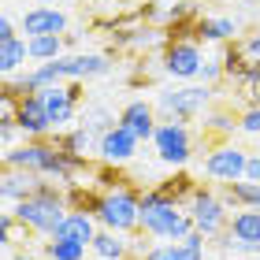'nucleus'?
<instances>
[{"mask_svg":"<svg viewBox=\"0 0 260 260\" xmlns=\"http://www.w3.org/2000/svg\"><path fill=\"white\" fill-rule=\"evenodd\" d=\"M141 260H186L182 242H156V245H149V249L141 253Z\"/></svg>","mask_w":260,"mask_h":260,"instance_id":"393cba45","label":"nucleus"},{"mask_svg":"<svg viewBox=\"0 0 260 260\" xmlns=\"http://www.w3.org/2000/svg\"><path fill=\"white\" fill-rule=\"evenodd\" d=\"M34 4H41V8H52V4H56V0H34Z\"/></svg>","mask_w":260,"mask_h":260,"instance_id":"7c9ffc66","label":"nucleus"},{"mask_svg":"<svg viewBox=\"0 0 260 260\" xmlns=\"http://www.w3.org/2000/svg\"><path fill=\"white\" fill-rule=\"evenodd\" d=\"M41 175L38 171H22V168H4V175H0V197H4V205L15 208L19 201H26L30 193L41 190Z\"/></svg>","mask_w":260,"mask_h":260,"instance_id":"4468645a","label":"nucleus"},{"mask_svg":"<svg viewBox=\"0 0 260 260\" xmlns=\"http://www.w3.org/2000/svg\"><path fill=\"white\" fill-rule=\"evenodd\" d=\"M45 260H86V245L63 242V238H49L45 242Z\"/></svg>","mask_w":260,"mask_h":260,"instance_id":"5701e85b","label":"nucleus"},{"mask_svg":"<svg viewBox=\"0 0 260 260\" xmlns=\"http://www.w3.org/2000/svg\"><path fill=\"white\" fill-rule=\"evenodd\" d=\"M242 52H245V60H249V63H260V30H253L249 38L242 41Z\"/></svg>","mask_w":260,"mask_h":260,"instance_id":"bb28decb","label":"nucleus"},{"mask_svg":"<svg viewBox=\"0 0 260 260\" xmlns=\"http://www.w3.org/2000/svg\"><path fill=\"white\" fill-rule=\"evenodd\" d=\"M97 234H101V223H97V216H93V212H71L52 238L78 242V245H86V249H93V238H97Z\"/></svg>","mask_w":260,"mask_h":260,"instance_id":"f3484780","label":"nucleus"},{"mask_svg":"<svg viewBox=\"0 0 260 260\" xmlns=\"http://www.w3.org/2000/svg\"><path fill=\"white\" fill-rule=\"evenodd\" d=\"M193 38L205 41V45H234V38H238V22L227 19V15H201L193 22Z\"/></svg>","mask_w":260,"mask_h":260,"instance_id":"a211bd4d","label":"nucleus"},{"mask_svg":"<svg viewBox=\"0 0 260 260\" xmlns=\"http://www.w3.org/2000/svg\"><path fill=\"white\" fill-rule=\"evenodd\" d=\"M11 216L19 219V227L26 234H41V238H52L60 231V223L71 216V205H67V193L63 186H56L45 179L38 193H30L26 201H19L11 208Z\"/></svg>","mask_w":260,"mask_h":260,"instance_id":"f03ea898","label":"nucleus"},{"mask_svg":"<svg viewBox=\"0 0 260 260\" xmlns=\"http://www.w3.org/2000/svg\"><path fill=\"white\" fill-rule=\"evenodd\" d=\"M11 260H34V256L30 253H19V256H11Z\"/></svg>","mask_w":260,"mask_h":260,"instance_id":"2f4dec72","label":"nucleus"},{"mask_svg":"<svg viewBox=\"0 0 260 260\" xmlns=\"http://www.w3.org/2000/svg\"><path fill=\"white\" fill-rule=\"evenodd\" d=\"M26 60H30L26 38H15V41H4V45H0V71H4V78L22 75V71H26Z\"/></svg>","mask_w":260,"mask_h":260,"instance_id":"6ab92c4d","label":"nucleus"},{"mask_svg":"<svg viewBox=\"0 0 260 260\" xmlns=\"http://www.w3.org/2000/svg\"><path fill=\"white\" fill-rule=\"evenodd\" d=\"M63 38H26V49H30V60L34 63H52L63 56Z\"/></svg>","mask_w":260,"mask_h":260,"instance_id":"4be33fe9","label":"nucleus"},{"mask_svg":"<svg viewBox=\"0 0 260 260\" xmlns=\"http://www.w3.org/2000/svg\"><path fill=\"white\" fill-rule=\"evenodd\" d=\"M19 134L22 138H49L52 134V119H49V112H45V104L41 97H22L19 101Z\"/></svg>","mask_w":260,"mask_h":260,"instance_id":"dca6fc26","label":"nucleus"},{"mask_svg":"<svg viewBox=\"0 0 260 260\" xmlns=\"http://www.w3.org/2000/svg\"><path fill=\"white\" fill-rule=\"evenodd\" d=\"M219 78H223V63L219 60H205V67H201V82L212 86V82H219Z\"/></svg>","mask_w":260,"mask_h":260,"instance_id":"cd10ccee","label":"nucleus"},{"mask_svg":"<svg viewBox=\"0 0 260 260\" xmlns=\"http://www.w3.org/2000/svg\"><path fill=\"white\" fill-rule=\"evenodd\" d=\"M67 11L60 8H41V4H34L30 11H22V34L26 38H63L67 34Z\"/></svg>","mask_w":260,"mask_h":260,"instance_id":"ddd939ff","label":"nucleus"},{"mask_svg":"<svg viewBox=\"0 0 260 260\" xmlns=\"http://www.w3.org/2000/svg\"><path fill=\"white\" fill-rule=\"evenodd\" d=\"M130 238L126 234H115V231H101L97 238H93V253H97L101 260H126L130 256Z\"/></svg>","mask_w":260,"mask_h":260,"instance_id":"aec40b11","label":"nucleus"},{"mask_svg":"<svg viewBox=\"0 0 260 260\" xmlns=\"http://www.w3.org/2000/svg\"><path fill=\"white\" fill-rule=\"evenodd\" d=\"M186 212H190V219H193V231L201 238H208V242H219L223 234H227V227H231V205L223 201V193L205 190V186L190 197Z\"/></svg>","mask_w":260,"mask_h":260,"instance_id":"20e7f679","label":"nucleus"},{"mask_svg":"<svg viewBox=\"0 0 260 260\" xmlns=\"http://www.w3.org/2000/svg\"><path fill=\"white\" fill-rule=\"evenodd\" d=\"M238 130H242V134H256L260 138V104H249V108L238 115Z\"/></svg>","mask_w":260,"mask_h":260,"instance_id":"a878e982","label":"nucleus"},{"mask_svg":"<svg viewBox=\"0 0 260 260\" xmlns=\"http://www.w3.org/2000/svg\"><path fill=\"white\" fill-rule=\"evenodd\" d=\"M45 112H49V119L56 130H67L71 123H75V115L82 108V82H56V86L41 89L38 93Z\"/></svg>","mask_w":260,"mask_h":260,"instance_id":"9d476101","label":"nucleus"},{"mask_svg":"<svg viewBox=\"0 0 260 260\" xmlns=\"http://www.w3.org/2000/svg\"><path fill=\"white\" fill-rule=\"evenodd\" d=\"M56 156H60V141L49 138H22V145L4 149V168H22V171H38L41 179L52 171Z\"/></svg>","mask_w":260,"mask_h":260,"instance_id":"0eeeda50","label":"nucleus"},{"mask_svg":"<svg viewBox=\"0 0 260 260\" xmlns=\"http://www.w3.org/2000/svg\"><path fill=\"white\" fill-rule=\"evenodd\" d=\"M245 182H260V152L249 156V168H245Z\"/></svg>","mask_w":260,"mask_h":260,"instance_id":"c756f323","label":"nucleus"},{"mask_svg":"<svg viewBox=\"0 0 260 260\" xmlns=\"http://www.w3.org/2000/svg\"><path fill=\"white\" fill-rule=\"evenodd\" d=\"M201 67H205V52H201L197 38H168L164 75L175 82H190V78H201Z\"/></svg>","mask_w":260,"mask_h":260,"instance_id":"6e6552de","label":"nucleus"},{"mask_svg":"<svg viewBox=\"0 0 260 260\" xmlns=\"http://www.w3.org/2000/svg\"><path fill=\"white\" fill-rule=\"evenodd\" d=\"M15 38H19V34H15V22L4 15V19H0V45H4V41H15Z\"/></svg>","mask_w":260,"mask_h":260,"instance_id":"c85d7f7f","label":"nucleus"},{"mask_svg":"<svg viewBox=\"0 0 260 260\" xmlns=\"http://www.w3.org/2000/svg\"><path fill=\"white\" fill-rule=\"evenodd\" d=\"M119 123H123L138 141H152V134H156V126H160L156 104H149V101H130V104H123Z\"/></svg>","mask_w":260,"mask_h":260,"instance_id":"2eb2a0df","label":"nucleus"},{"mask_svg":"<svg viewBox=\"0 0 260 260\" xmlns=\"http://www.w3.org/2000/svg\"><path fill=\"white\" fill-rule=\"evenodd\" d=\"M201 119H205V130H208V134H234V130H238V123H234V115H231L227 108H208Z\"/></svg>","mask_w":260,"mask_h":260,"instance_id":"b1692460","label":"nucleus"},{"mask_svg":"<svg viewBox=\"0 0 260 260\" xmlns=\"http://www.w3.org/2000/svg\"><path fill=\"white\" fill-rule=\"evenodd\" d=\"M223 201L238 212V208H253L260 212V182H231V186H223Z\"/></svg>","mask_w":260,"mask_h":260,"instance_id":"412c9836","label":"nucleus"},{"mask_svg":"<svg viewBox=\"0 0 260 260\" xmlns=\"http://www.w3.org/2000/svg\"><path fill=\"white\" fill-rule=\"evenodd\" d=\"M93 216H97L101 231L130 234V231H138V223H141V193L130 190V186L104 190L101 201H97V208H93Z\"/></svg>","mask_w":260,"mask_h":260,"instance_id":"7ed1b4c3","label":"nucleus"},{"mask_svg":"<svg viewBox=\"0 0 260 260\" xmlns=\"http://www.w3.org/2000/svg\"><path fill=\"white\" fill-rule=\"evenodd\" d=\"M245 168H249V152L231 145V141H223V145H216L205 156V179L219 182V186H231V182H242L245 179Z\"/></svg>","mask_w":260,"mask_h":260,"instance_id":"1a4fd4ad","label":"nucleus"},{"mask_svg":"<svg viewBox=\"0 0 260 260\" xmlns=\"http://www.w3.org/2000/svg\"><path fill=\"white\" fill-rule=\"evenodd\" d=\"M212 97H216V89L212 86H179V89H164L156 97V112L164 115V119H175V123H190L197 119V115L208 112Z\"/></svg>","mask_w":260,"mask_h":260,"instance_id":"39448f33","label":"nucleus"},{"mask_svg":"<svg viewBox=\"0 0 260 260\" xmlns=\"http://www.w3.org/2000/svg\"><path fill=\"white\" fill-rule=\"evenodd\" d=\"M152 149H156V160L168 164V168L182 171L193 156V134L186 123H175V119H160L156 134H152Z\"/></svg>","mask_w":260,"mask_h":260,"instance_id":"423d86ee","label":"nucleus"},{"mask_svg":"<svg viewBox=\"0 0 260 260\" xmlns=\"http://www.w3.org/2000/svg\"><path fill=\"white\" fill-rule=\"evenodd\" d=\"M52 71L60 82H86V78H101L112 71V60L104 52H75V56H60L52 60Z\"/></svg>","mask_w":260,"mask_h":260,"instance_id":"9b49d317","label":"nucleus"},{"mask_svg":"<svg viewBox=\"0 0 260 260\" xmlns=\"http://www.w3.org/2000/svg\"><path fill=\"white\" fill-rule=\"evenodd\" d=\"M138 231H145L149 238L156 242H186L193 234V219L186 205H175V201L160 190V186H149L141 190V223Z\"/></svg>","mask_w":260,"mask_h":260,"instance_id":"f257e3e1","label":"nucleus"},{"mask_svg":"<svg viewBox=\"0 0 260 260\" xmlns=\"http://www.w3.org/2000/svg\"><path fill=\"white\" fill-rule=\"evenodd\" d=\"M141 141L130 134V130L123 123H115L112 130H104V134L97 138V152H101V160L108 164V168H123V164L134 160V152H138Z\"/></svg>","mask_w":260,"mask_h":260,"instance_id":"f8f14e48","label":"nucleus"}]
</instances>
